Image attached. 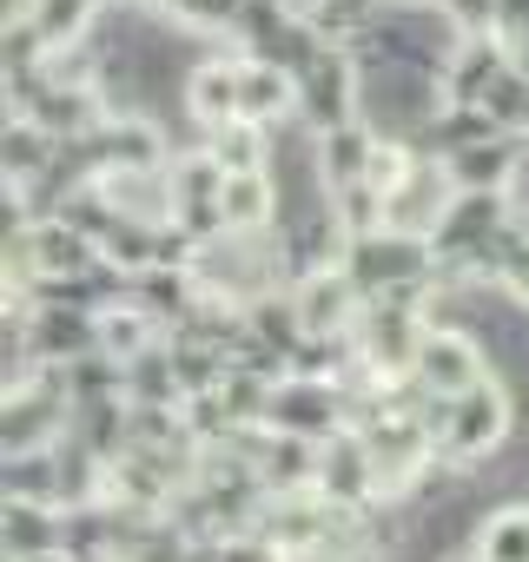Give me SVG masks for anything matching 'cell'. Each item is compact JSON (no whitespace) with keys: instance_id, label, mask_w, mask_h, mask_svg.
<instances>
[{"instance_id":"cell-1","label":"cell","mask_w":529,"mask_h":562,"mask_svg":"<svg viewBox=\"0 0 529 562\" xmlns=\"http://www.w3.org/2000/svg\"><path fill=\"white\" fill-rule=\"evenodd\" d=\"M509 437H516V397H509L496 378H483L476 391L450 397V430H443V443H437V463L476 470L483 457L509 450Z\"/></svg>"},{"instance_id":"cell-2","label":"cell","mask_w":529,"mask_h":562,"mask_svg":"<svg viewBox=\"0 0 529 562\" xmlns=\"http://www.w3.org/2000/svg\"><path fill=\"white\" fill-rule=\"evenodd\" d=\"M345 278L371 299H391L404 285H424V278H437V251L424 238H404V232H371V238H351L345 245Z\"/></svg>"},{"instance_id":"cell-3","label":"cell","mask_w":529,"mask_h":562,"mask_svg":"<svg viewBox=\"0 0 529 562\" xmlns=\"http://www.w3.org/2000/svg\"><path fill=\"white\" fill-rule=\"evenodd\" d=\"M358 100H364V60L351 47H325L305 74H299V126L305 133H338L358 120Z\"/></svg>"},{"instance_id":"cell-4","label":"cell","mask_w":529,"mask_h":562,"mask_svg":"<svg viewBox=\"0 0 529 562\" xmlns=\"http://www.w3.org/2000/svg\"><path fill=\"white\" fill-rule=\"evenodd\" d=\"M272 430L325 450L331 437L351 430V397H345V384H325V378H285V384L272 391Z\"/></svg>"},{"instance_id":"cell-5","label":"cell","mask_w":529,"mask_h":562,"mask_svg":"<svg viewBox=\"0 0 529 562\" xmlns=\"http://www.w3.org/2000/svg\"><path fill=\"white\" fill-rule=\"evenodd\" d=\"M430 397H463L489 378V351L470 338V331H450V325H430L424 331V351H417V371H410Z\"/></svg>"},{"instance_id":"cell-6","label":"cell","mask_w":529,"mask_h":562,"mask_svg":"<svg viewBox=\"0 0 529 562\" xmlns=\"http://www.w3.org/2000/svg\"><path fill=\"white\" fill-rule=\"evenodd\" d=\"M450 199H457V186L443 179V166H424V159H410V172L384 192V232H404V238H437V225H443V212H450Z\"/></svg>"},{"instance_id":"cell-7","label":"cell","mask_w":529,"mask_h":562,"mask_svg":"<svg viewBox=\"0 0 529 562\" xmlns=\"http://www.w3.org/2000/svg\"><path fill=\"white\" fill-rule=\"evenodd\" d=\"M292 299H299L305 338H351V331H358V318H364V292L351 285V278H345V265L299 278V285H292Z\"/></svg>"},{"instance_id":"cell-8","label":"cell","mask_w":529,"mask_h":562,"mask_svg":"<svg viewBox=\"0 0 529 562\" xmlns=\"http://www.w3.org/2000/svg\"><path fill=\"white\" fill-rule=\"evenodd\" d=\"M312 490L338 509H371L378 503V470H371V450H364L358 430H345L318 450V483Z\"/></svg>"},{"instance_id":"cell-9","label":"cell","mask_w":529,"mask_h":562,"mask_svg":"<svg viewBox=\"0 0 529 562\" xmlns=\"http://www.w3.org/2000/svg\"><path fill=\"white\" fill-rule=\"evenodd\" d=\"M238 120L279 133L299 120V80L285 67H264V60H238Z\"/></svg>"},{"instance_id":"cell-10","label":"cell","mask_w":529,"mask_h":562,"mask_svg":"<svg viewBox=\"0 0 529 562\" xmlns=\"http://www.w3.org/2000/svg\"><path fill=\"white\" fill-rule=\"evenodd\" d=\"M27 251H34L41 285H74V278H87V271L100 265V245L80 238L67 218H41V225H27Z\"/></svg>"},{"instance_id":"cell-11","label":"cell","mask_w":529,"mask_h":562,"mask_svg":"<svg viewBox=\"0 0 529 562\" xmlns=\"http://www.w3.org/2000/svg\"><path fill=\"white\" fill-rule=\"evenodd\" d=\"M509 67V47L496 41V34H476V41H457V54L443 60V100L450 106H476L483 93H489V80Z\"/></svg>"},{"instance_id":"cell-12","label":"cell","mask_w":529,"mask_h":562,"mask_svg":"<svg viewBox=\"0 0 529 562\" xmlns=\"http://www.w3.org/2000/svg\"><path fill=\"white\" fill-rule=\"evenodd\" d=\"M185 120H192L199 139L238 120V60L218 54V60H205V67L185 80Z\"/></svg>"},{"instance_id":"cell-13","label":"cell","mask_w":529,"mask_h":562,"mask_svg":"<svg viewBox=\"0 0 529 562\" xmlns=\"http://www.w3.org/2000/svg\"><path fill=\"white\" fill-rule=\"evenodd\" d=\"M378 146H384V139H378L364 120H351V126L325 133V139H318V172H325V186H331V192L364 186V179H371V166H378Z\"/></svg>"},{"instance_id":"cell-14","label":"cell","mask_w":529,"mask_h":562,"mask_svg":"<svg viewBox=\"0 0 529 562\" xmlns=\"http://www.w3.org/2000/svg\"><path fill=\"white\" fill-rule=\"evenodd\" d=\"M54 159H60V139L47 126H34V120H14L8 113V133H0V166H8V186L27 192Z\"/></svg>"},{"instance_id":"cell-15","label":"cell","mask_w":529,"mask_h":562,"mask_svg":"<svg viewBox=\"0 0 529 562\" xmlns=\"http://www.w3.org/2000/svg\"><path fill=\"white\" fill-rule=\"evenodd\" d=\"M199 146L212 153V166H218L225 179H251V172H272V133H264V126H245V120H232V126L205 133Z\"/></svg>"},{"instance_id":"cell-16","label":"cell","mask_w":529,"mask_h":562,"mask_svg":"<svg viewBox=\"0 0 529 562\" xmlns=\"http://www.w3.org/2000/svg\"><path fill=\"white\" fill-rule=\"evenodd\" d=\"M225 232H272L279 225V186L272 172H251V179H225Z\"/></svg>"},{"instance_id":"cell-17","label":"cell","mask_w":529,"mask_h":562,"mask_svg":"<svg viewBox=\"0 0 529 562\" xmlns=\"http://www.w3.org/2000/svg\"><path fill=\"white\" fill-rule=\"evenodd\" d=\"M476 562H529V503H496L476 522Z\"/></svg>"},{"instance_id":"cell-18","label":"cell","mask_w":529,"mask_h":562,"mask_svg":"<svg viewBox=\"0 0 529 562\" xmlns=\"http://www.w3.org/2000/svg\"><path fill=\"white\" fill-rule=\"evenodd\" d=\"M106 14V0H34V27L47 34V47H80Z\"/></svg>"},{"instance_id":"cell-19","label":"cell","mask_w":529,"mask_h":562,"mask_svg":"<svg viewBox=\"0 0 529 562\" xmlns=\"http://www.w3.org/2000/svg\"><path fill=\"white\" fill-rule=\"evenodd\" d=\"M153 345H166V331H159L139 305H120V312L100 318V351H106L113 364H133V358H146Z\"/></svg>"},{"instance_id":"cell-20","label":"cell","mask_w":529,"mask_h":562,"mask_svg":"<svg viewBox=\"0 0 529 562\" xmlns=\"http://www.w3.org/2000/svg\"><path fill=\"white\" fill-rule=\"evenodd\" d=\"M476 113H483L496 133H509V139H529V80H522L516 67H503V74L489 80V93L476 100Z\"/></svg>"},{"instance_id":"cell-21","label":"cell","mask_w":529,"mask_h":562,"mask_svg":"<svg viewBox=\"0 0 529 562\" xmlns=\"http://www.w3.org/2000/svg\"><path fill=\"white\" fill-rule=\"evenodd\" d=\"M331 212H338L345 238H371V232H384V192H378L371 179H364V186L331 192Z\"/></svg>"},{"instance_id":"cell-22","label":"cell","mask_w":529,"mask_h":562,"mask_svg":"<svg viewBox=\"0 0 529 562\" xmlns=\"http://www.w3.org/2000/svg\"><path fill=\"white\" fill-rule=\"evenodd\" d=\"M437 8H443V21H450L463 41L496 34V0H437Z\"/></svg>"},{"instance_id":"cell-23","label":"cell","mask_w":529,"mask_h":562,"mask_svg":"<svg viewBox=\"0 0 529 562\" xmlns=\"http://www.w3.org/2000/svg\"><path fill=\"white\" fill-rule=\"evenodd\" d=\"M218 562H292V555L264 536H232V542H218Z\"/></svg>"},{"instance_id":"cell-24","label":"cell","mask_w":529,"mask_h":562,"mask_svg":"<svg viewBox=\"0 0 529 562\" xmlns=\"http://www.w3.org/2000/svg\"><path fill=\"white\" fill-rule=\"evenodd\" d=\"M509 67H516L522 80H529V41H522V47H509Z\"/></svg>"},{"instance_id":"cell-25","label":"cell","mask_w":529,"mask_h":562,"mask_svg":"<svg viewBox=\"0 0 529 562\" xmlns=\"http://www.w3.org/2000/svg\"><path fill=\"white\" fill-rule=\"evenodd\" d=\"M384 8H437V0H384Z\"/></svg>"}]
</instances>
